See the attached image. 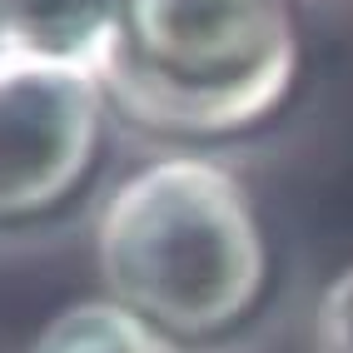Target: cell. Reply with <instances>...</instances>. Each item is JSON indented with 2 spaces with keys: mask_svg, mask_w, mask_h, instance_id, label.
<instances>
[{
  "mask_svg": "<svg viewBox=\"0 0 353 353\" xmlns=\"http://www.w3.org/2000/svg\"><path fill=\"white\" fill-rule=\"evenodd\" d=\"M95 264L120 309L184 343L244 323L269 284L254 204L209 159H159L130 174L100 209Z\"/></svg>",
  "mask_w": 353,
  "mask_h": 353,
  "instance_id": "cell-1",
  "label": "cell"
},
{
  "mask_svg": "<svg viewBox=\"0 0 353 353\" xmlns=\"http://www.w3.org/2000/svg\"><path fill=\"white\" fill-rule=\"evenodd\" d=\"M90 65L134 125L234 134L289 95L299 35L289 0H120Z\"/></svg>",
  "mask_w": 353,
  "mask_h": 353,
  "instance_id": "cell-2",
  "label": "cell"
},
{
  "mask_svg": "<svg viewBox=\"0 0 353 353\" xmlns=\"http://www.w3.org/2000/svg\"><path fill=\"white\" fill-rule=\"evenodd\" d=\"M105 90L90 60L0 45V219H35L85 179Z\"/></svg>",
  "mask_w": 353,
  "mask_h": 353,
  "instance_id": "cell-3",
  "label": "cell"
},
{
  "mask_svg": "<svg viewBox=\"0 0 353 353\" xmlns=\"http://www.w3.org/2000/svg\"><path fill=\"white\" fill-rule=\"evenodd\" d=\"M120 0H0V45L90 60Z\"/></svg>",
  "mask_w": 353,
  "mask_h": 353,
  "instance_id": "cell-4",
  "label": "cell"
},
{
  "mask_svg": "<svg viewBox=\"0 0 353 353\" xmlns=\"http://www.w3.org/2000/svg\"><path fill=\"white\" fill-rule=\"evenodd\" d=\"M30 353H170V339H159L114 299H85L45 323Z\"/></svg>",
  "mask_w": 353,
  "mask_h": 353,
  "instance_id": "cell-5",
  "label": "cell"
},
{
  "mask_svg": "<svg viewBox=\"0 0 353 353\" xmlns=\"http://www.w3.org/2000/svg\"><path fill=\"white\" fill-rule=\"evenodd\" d=\"M314 353H353V264L328 279L314 309Z\"/></svg>",
  "mask_w": 353,
  "mask_h": 353,
  "instance_id": "cell-6",
  "label": "cell"
}]
</instances>
